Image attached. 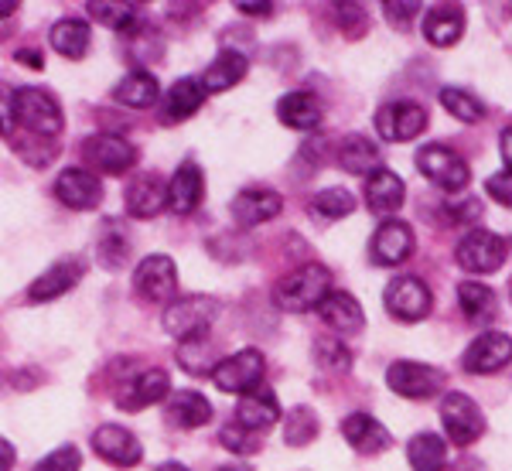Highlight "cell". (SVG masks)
Masks as SVG:
<instances>
[{"mask_svg": "<svg viewBox=\"0 0 512 471\" xmlns=\"http://www.w3.org/2000/svg\"><path fill=\"white\" fill-rule=\"evenodd\" d=\"M332 291V274L321 263H304V267L291 270L280 284L274 287V301L284 311H311L318 308V301Z\"/></svg>", "mask_w": 512, "mask_h": 471, "instance_id": "cell-1", "label": "cell"}, {"mask_svg": "<svg viewBox=\"0 0 512 471\" xmlns=\"http://www.w3.org/2000/svg\"><path fill=\"white\" fill-rule=\"evenodd\" d=\"M14 123H21L31 137L52 140L62 130V106L45 89H14Z\"/></svg>", "mask_w": 512, "mask_h": 471, "instance_id": "cell-2", "label": "cell"}, {"mask_svg": "<svg viewBox=\"0 0 512 471\" xmlns=\"http://www.w3.org/2000/svg\"><path fill=\"white\" fill-rule=\"evenodd\" d=\"M216 318H219L216 297L188 294L168 304V311H164V332L171 338H178V342H185V338H195V335H209Z\"/></svg>", "mask_w": 512, "mask_h": 471, "instance_id": "cell-3", "label": "cell"}, {"mask_svg": "<svg viewBox=\"0 0 512 471\" xmlns=\"http://www.w3.org/2000/svg\"><path fill=\"white\" fill-rule=\"evenodd\" d=\"M417 171L424 178H431L437 188H444L448 195L465 192L468 178H472L465 157H461L458 151H451L448 144H424V147H420V151H417Z\"/></svg>", "mask_w": 512, "mask_h": 471, "instance_id": "cell-4", "label": "cell"}, {"mask_svg": "<svg viewBox=\"0 0 512 471\" xmlns=\"http://www.w3.org/2000/svg\"><path fill=\"white\" fill-rule=\"evenodd\" d=\"M441 424H444L448 441L458 444V448H468V444H475L478 437L485 434L482 410H478V403L472 400V396H465V393H444Z\"/></svg>", "mask_w": 512, "mask_h": 471, "instance_id": "cell-5", "label": "cell"}, {"mask_svg": "<svg viewBox=\"0 0 512 471\" xmlns=\"http://www.w3.org/2000/svg\"><path fill=\"white\" fill-rule=\"evenodd\" d=\"M134 294L147 304H164L178 294V267L171 256L154 253L137 263L134 270Z\"/></svg>", "mask_w": 512, "mask_h": 471, "instance_id": "cell-6", "label": "cell"}, {"mask_svg": "<svg viewBox=\"0 0 512 471\" xmlns=\"http://www.w3.org/2000/svg\"><path fill=\"white\" fill-rule=\"evenodd\" d=\"M386 386L393 393L407 396V400H431L444 390V373L427 362H414V359H400L386 369Z\"/></svg>", "mask_w": 512, "mask_h": 471, "instance_id": "cell-7", "label": "cell"}, {"mask_svg": "<svg viewBox=\"0 0 512 471\" xmlns=\"http://www.w3.org/2000/svg\"><path fill=\"white\" fill-rule=\"evenodd\" d=\"M386 311L393 314L396 321H407V325H414V321H424L427 314H431V287L424 284L420 277H393L390 284H386Z\"/></svg>", "mask_w": 512, "mask_h": 471, "instance_id": "cell-8", "label": "cell"}, {"mask_svg": "<svg viewBox=\"0 0 512 471\" xmlns=\"http://www.w3.org/2000/svg\"><path fill=\"white\" fill-rule=\"evenodd\" d=\"M263 366H267V362H263V355L256 349L233 352L216 362L212 383H216L222 393H253L263 379Z\"/></svg>", "mask_w": 512, "mask_h": 471, "instance_id": "cell-9", "label": "cell"}, {"mask_svg": "<svg viewBox=\"0 0 512 471\" xmlns=\"http://www.w3.org/2000/svg\"><path fill=\"white\" fill-rule=\"evenodd\" d=\"M454 256L468 274H495L506 263V239L489 233V229H472L461 236Z\"/></svg>", "mask_w": 512, "mask_h": 471, "instance_id": "cell-10", "label": "cell"}, {"mask_svg": "<svg viewBox=\"0 0 512 471\" xmlns=\"http://www.w3.org/2000/svg\"><path fill=\"white\" fill-rule=\"evenodd\" d=\"M417 250V236L407 222L390 219L373 233V243H369V256H373L376 267H400L407 263Z\"/></svg>", "mask_w": 512, "mask_h": 471, "instance_id": "cell-11", "label": "cell"}, {"mask_svg": "<svg viewBox=\"0 0 512 471\" xmlns=\"http://www.w3.org/2000/svg\"><path fill=\"white\" fill-rule=\"evenodd\" d=\"M82 151H86V161L93 164L96 171H103V175H123V171H130L137 164L134 144L117 134L89 137L86 144H82Z\"/></svg>", "mask_w": 512, "mask_h": 471, "instance_id": "cell-12", "label": "cell"}, {"mask_svg": "<svg viewBox=\"0 0 512 471\" xmlns=\"http://www.w3.org/2000/svg\"><path fill=\"white\" fill-rule=\"evenodd\" d=\"M427 127V110L417 103H386L383 110H376V130L383 140L403 144L424 134Z\"/></svg>", "mask_w": 512, "mask_h": 471, "instance_id": "cell-13", "label": "cell"}, {"mask_svg": "<svg viewBox=\"0 0 512 471\" xmlns=\"http://www.w3.org/2000/svg\"><path fill=\"white\" fill-rule=\"evenodd\" d=\"M93 451L113 468H134V465H140V458H144L140 441L120 424H103V427H99V431L93 434Z\"/></svg>", "mask_w": 512, "mask_h": 471, "instance_id": "cell-14", "label": "cell"}, {"mask_svg": "<svg viewBox=\"0 0 512 471\" xmlns=\"http://www.w3.org/2000/svg\"><path fill=\"white\" fill-rule=\"evenodd\" d=\"M509 355H512V345H509L506 332H485L468 345L461 366H465V373H472V376L499 373V369L509 366Z\"/></svg>", "mask_w": 512, "mask_h": 471, "instance_id": "cell-15", "label": "cell"}, {"mask_svg": "<svg viewBox=\"0 0 512 471\" xmlns=\"http://www.w3.org/2000/svg\"><path fill=\"white\" fill-rule=\"evenodd\" d=\"M55 198L76 212H93L99 205V198H103V185H99V178L93 171L65 168L62 175L55 178Z\"/></svg>", "mask_w": 512, "mask_h": 471, "instance_id": "cell-16", "label": "cell"}, {"mask_svg": "<svg viewBox=\"0 0 512 471\" xmlns=\"http://www.w3.org/2000/svg\"><path fill=\"white\" fill-rule=\"evenodd\" d=\"M168 390H171V379L164 369H144V373L130 379L127 386H120L117 407L127 413H140V410L154 407V403H161L164 396H168Z\"/></svg>", "mask_w": 512, "mask_h": 471, "instance_id": "cell-17", "label": "cell"}, {"mask_svg": "<svg viewBox=\"0 0 512 471\" xmlns=\"http://www.w3.org/2000/svg\"><path fill=\"white\" fill-rule=\"evenodd\" d=\"M164 192H168V209L175 212V216H192L205 195L202 168H198L195 161L178 164V171L171 175L168 185H164Z\"/></svg>", "mask_w": 512, "mask_h": 471, "instance_id": "cell-18", "label": "cell"}, {"mask_svg": "<svg viewBox=\"0 0 512 471\" xmlns=\"http://www.w3.org/2000/svg\"><path fill=\"white\" fill-rule=\"evenodd\" d=\"M315 311H318V318L325 321V328H332L335 335H355V332H362V325H366L362 304L345 291H328L318 301Z\"/></svg>", "mask_w": 512, "mask_h": 471, "instance_id": "cell-19", "label": "cell"}, {"mask_svg": "<svg viewBox=\"0 0 512 471\" xmlns=\"http://www.w3.org/2000/svg\"><path fill=\"white\" fill-rule=\"evenodd\" d=\"M82 280V263L76 256H65V260L52 263V267L41 274L35 284L28 287V301L31 304H45V301H55V297L69 294Z\"/></svg>", "mask_w": 512, "mask_h": 471, "instance_id": "cell-20", "label": "cell"}, {"mask_svg": "<svg viewBox=\"0 0 512 471\" xmlns=\"http://www.w3.org/2000/svg\"><path fill=\"white\" fill-rule=\"evenodd\" d=\"M280 209H284V198L274 188H246V192L233 198V219L246 229L270 222L274 216H280Z\"/></svg>", "mask_w": 512, "mask_h": 471, "instance_id": "cell-21", "label": "cell"}, {"mask_svg": "<svg viewBox=\"0 0 512 471\" xmlns=\"http://www.w3.org/2000/svg\"><path fill=\"white\" fill-rule=\"evenodd\" d=\"M342 437L359 454H379L393 444L390 431H386L376 417H369V413H349V417L342 420Z\"/></svg>", "mask_w": 512, "mask_h": 471, "instance_id": "cell-22", "label": "cell"}, {"mask_svg": "<svg viewBox=\"0 0 512 471\" xmlns=\"http://www.w3.org/2000/svg\"><path fill=\"white\" fill-rule=\"evenodd\" d=\"M123 202L134 219H154L168 205V192H164V181L158 175H140L127 185Z\"/></svg>", "mask_w": 512, "mask_h": 471, "instance_id": "cell-23", "label": "cell"}, {"mask_svg": "<svg viewBox=\"0 0 512 471\" xmlns=\"http://www.w3.org/2000/svg\"><path fill=\"white\" fill-rule=\"evenodd\" d=\"M280 420V403L274 390H253L243 393V400L236 403V424L246 427V431H263V427L277 424Z\"/></svg>", "mask_w": 512, "mask_h": 471, "instance_id": "cell-24", "label": "cell"}, {"mask_svg": "<svg viewBox=\"0 0 512 471\" xmlns=\"http://www.w3.org/2000/svg\"><path fill=\"white\" fill-rule=\"evenodd\" d=\"M246 69H250V62H246V55L233 52V48H226V52H219L212 65L205 69V76L198 86L205 89V96L209 93H226V89L239 86V82L246 79Z\"/></svg>", "mask_w": 512, "mask_h": 471, "instance_id": "cell-25", "label": "cell"}, {"mask_svg": "<svg viewBox=\"0 0 512 471\" xmlns=\"http://www.w3.org/2000/svg\"><path fill=\"white\" fill-rule=\"evenodd\" d=\"M461 35H465V11L461 7L441 4L424 14V38L434 48H451L454 41H461Z\"/></svg>", "mask_w": 512, "mask_h": 471, "instance_id": "cell-26", "label": "cell"}, {"mask_svg": "<svg viewBox=\"0 0 512 471\" xmlns=\"http://www.w3.org/2000/svg\"><path fill=\"white\" fill-rule=\"evenodd\" d=\"M321 117H325V110L311 93H287L277 103V120L291 130H315Z\"/></svg>", "mask_w": 512, "mask_h": 471, "instance_id": "cell-27", "label": "cell"}, {"mask_svg": "<svg viewBox=\"0 0 512 471\" xmlns=\"http://www.w3.org/2000/svg\"><path fill=\"white\" fill-rule=\"evenodd\" d=\"M407 198V188L396 171L390 168H376L373 175H366V202L376 212H396Z\"/></svg>", "mask_w": 512, "mask_h": 471, "instance_id": "cell-28", "label": "cell"}, {"mask_svg": "<svg viewBox=\"0 0 512 471\" xmlns=\"http://www.w3.org/2000/svg\"><path fill=\"white\" fill-rule=\"evenodd\" d=\"M113 99L120 106H134V110H147L161 99V86L151 72H130L113 86Z\"/></svg>", "mask_w": 512, "mask_h": 471, "instance_id": "cell-29", "label": "cell"}, {"mask_svg": "<svg viewBox=\"0 0 512 471\" xmlns=\"http://www.w3.org/2000/svg\"><path fill=\"white\" fill-rule=\"evenodd\" d=\"M48 41H52V48L59 55H65V59H82V55L89 52V41H93V28L82 18H62L52 28Z\"/></svg>", "mask_w": 512, "mask_h": 471, "instance_id": "cell-30", "label": "cell"}, {"mask_svg": "<svg viewBox=\"0 0 512 471\" xmlns=\"http://www.w3.org/2000/svg\"><path fill=\"white\" fill-rule=\"evenodd\" d=\"M168 417L175 420L178 427H188V431H195V427H205L212 420V403L205 400L202 393H195V390L171 393Z\"/></svg>", "mask_w": 512, "mask_h": 471, "instance_id": "cell-31", "label": "cell"}, {"mask_svg": "<svg viewBox=\"0 0 512 471\" xmlns=\"http://www.w3.org/2000/svg\"><path fill=\"white\" fill-rule=\"evenodd\" d=\"M338 164H342L349 175H373L379 168V147L369 137L352 134L338 147Z\"/></svg>", "mask_w": 512, "mask_h": 471, "instance_id": "cell-32", "label": "cell"}, {"mask_svg": "<svg viewBox=\"0 0 512 471\" xmlns=\"http://www.w3.org/2000/svg\"><path fill=\"white\" fill-rule=\"evenodd\" d=\"M407 458H410V468H414V471H444V461H448V444H444L441 434L424 431V434L410 437Z\"/></svg>", "mask_w": 512, "mask_h": 471, "instance_id": "cell-33", "label": "cell"}, {"mask_svg": "<svg viewBox=\"0 0 512 471\" xmlns=\"http://www.w3.org/2000/svg\"><path fill=\"white\" fill-rule=\"evenodd\" d=\"M178 362H181V369L192 376H212V369H216V362H219L212 335L185 338V342L178 345Z\"/></svg>", "mask_w": 512, "mask_h": 471, "instance_id": "cell-34", "label": "cell"}, {"mask_svg": "<svg viewBox=\"0 0 512 471\" xmlns=\"http://www.w3.org/2000/svg\"><path fill=\"white\" fill-rule=\"evenodd\" d=\"M205 89L198 86V79H178L175 86L164 93V117L168 120H188L192 113L202 110Z\"/></svg>", "mask_w": 512, "mask_h": 471, "instance_id": "cell-35", "label": "cell"}, {"mask_svg": "<svg viewBox=\"0 0 512 471\" xmlns=\"http://www.w3.org/2000/svg\"><path fill=\"white\" fill-rule=\"evenodd\" d=\"M86 11L110 31H134L140 24V7L123 4V0H89Z\"/></svg>", "mask_w": 512, "mask_h": 471, "instance_id": "cell-36", "label": "cell"}, {"mask_svg": "<svg viewBox=\"0 0 512 471\" xmlns=\"http://www.w3.org/2000/svg\"><path fill=\"white\" fill-rule=\"evenodd\" d=\"M355 212V195L349 188H325L311 198V216L318 222H335V219H345Z\"/></svg>", "mask_w": 512, "mask_h": 471, "instance_id": "cell-37", "label": "cell"}, {"mask_svg": "<svg viewBox=\"0 0 512 471\" xmlns=\"http://www.w3.org/2000/svg\"><path fill=\"white\" fill-rule=\"evenodd\" d=\"M441 106L461 123H478V120H485V113H489L482 99H478L475 93H468V89H458V86L441 89Z\"/></svg>", "mask_w": 512, "mask_h": 471, "instance_id": "cell-38", "label": "cell"}, {"mask_svg": "<svg viewBox=\"0 0 512 471\" xmlns=\"http://www.w3.org/2000/svg\"><path fill=\"white\" fill-rule=\"evenodd\" d=\"M458 304H461V311H465L472 321L492 318L495 294L485 284H478V280H461V284H458Z\"/></svg>", "mask_w": 512, "mask_h": 471, "instance_id": "cell-39", "label": "cell"}, {"mask_svg": "<svg viewBox=\"0 0 512 471\" xmlns=\"http://www.w3.org/2000/svg\"><path fill=\"white\" fill-rule=\"evenodd\" d=\"M96 250H99V263H103V267H110V270L123 267V260H127V253H130V239L120 229V222H106Z\"/></svg>", "mask_w": 512, "mask_h": 471, "instance_id": "cell-40", "label": "cell"}, {"mask_svg": "<svg viewBox=\"0 0 512 471\" xmlns=\"http://www.w3.org/2000/svg\"><path fill=\"white\" fill-rule=\"evenodd\" d=\"M318 437V417L311 407H294L291 413L284 417V441L291 448H304Z\"/></svg>", "mask_w": 512, "mask_h": 471, "instance_id": "cell-41", "label": "cell"}, {"mask_svg": "<svg viewBox=\"0 0 512 471\" xmlns=\"http://www.w3.org/2000/svg\"><path fill=\"white\" fill-rule=\"evenodd\" d=\"M315 362L332 369V373H345V369H352V352L338 338H321V342H315Z\"/></svg>", "mask_w": 512, "mask_h": 471, "instance_id": "cell-42", "label": "cell"}, {"mask_svg": "<svg viewBox=\"0 0 512 471\" xmlns=\"http://www.w3.org/2000/svg\"><path fill=\"white\" fill-rule=\"evenodd\" d=\"M219 444H222L226 451H233V454H253L256 448H260L256 434H253V431H246V427H239L236 420H233V424H222Z\"/></svg>", "mask_w": 512, "mask_h": 471, "instance_id": "cell-43", "label": "cell"}, {"mask_svg": "<svg viewBox=\"0 0 512 471\" xmlns=\"http://www.w3.org/2000/svg\"><path fill=\"white\" fill-rule=\"evenodd\" d=\"M441 212L451 226H472V222L482 219V205H478V198H451V202L441 205Z\"/></svg>", "mask_w": 512, "mask_h": 471, "instance_id": "cell-44", "label": "cell"}, {"mask_svg": "<svg viewBox=\"0 0 512 471\" xmlns=\"http://www.w3.org/2000/svg\"><path fill=\"white\" fill-rule=\"evenodd\" d=\"M79 468H82V454L76 444H62L59 451H52L35 465V471H79Z\"/></svg>", "mask_w": 512, "mask_h": 471, "instance_id": "cell-45", "label": "cell"}, {"mask_svg": "<svg viewBox=\"0 0 512 471\" xmlns=\"http://www.w3.org/2000/svg\"><path fill=\"white\" fill-rule=\"evenodd\" d=\"M335 11H338V24H342L345 35L359 38L362 31H366V11H362L359 4H338Z\"/></svg>", "mask_w": 512, "mask_h": 471, "instance_id": "cell-46", "label": "cell"}, {"mask_svg": "<svg viewBox=\"0 0 512 471\" xmlns=\"http://www.w3.org/2000/svg\"><path fill=\"white\" fill-rule=\"evenodd\" d=\"M14 134V89L0 82V137Z\"/></svg>", "mask_w": 512, "mask_h": 471, "instance_id": "cell-47", "label": "cell"}, {"mask_svg": "<svg viewBox=\"0 0 512 471\" xmlns=\"http://www.w3.org/2000/svg\"><path fill=\"white\" fill-rule=\"evenodd\" d=\"M386 18H390V24H396V28H410V21H414V14L420 11V4H396V0H386L383 4Z\"/></svg>", "mask_w": 512, "mask_h": 471, "instance_id": "cell-48", "label": "cell"}, {"mask_svg": "<svg viewBox=\"0 0 512 471\" xmlns=\"http://www.w3.org/2000/svg\"><path fill=\"white\" fill-rule=\"evenodd\" d=\"M509 181H512V175H509L506 168H502L499 175H492V178H489V185H485V188H489V195H492L499 205H509V202H512V195H509Z\"/></svg>", "mask_w": 512, "mask_h": 471, "instance_id": "cell-49", "label": "cell"}, {"mask_svg": "<svg viewBox=\"0 0 512 471\" xmlns=\"http://www.w3.org/2000/svg\"><path fill=\"white\" fill-rule=\"evenodd\" d=\"M236 11L239 14H250V18H267V14H274V4H236Z\"/></svg>", "mask_w": 512, "mask_h": 471, "instance_id": "cell-50", "label": "cell"}, {"mask_svg": "<svg viewBox=\"0 0 512 471\" xmlns=\"http://www.w3.org/2000/svg\"><path fill=\"white\" fill-rule=\"evenodd\" d=\"M14 468V444L7 437H0V471H11Z\"/></svg>", "mask_w": 512, "mask_h": 471, "instance_id": "cell-51", "label": "cell"}, {"mask_svg": "<svg viewBox=\"0 0 512 471\" xmlns=\"http://www.w3.org/2000/svg\"><path fill=\"white\" fill-rule=\"evenodd\" d=\"M18 62H21V65L28 62L31 69H41V55H38V52H31V48H28V52L21 48V52H18Z\"/></svg>", "mask_w": 512, "mask_h": 471, "instance_id": "cell-52", "label": "cell"}, {"mask_svg": "<svg viewBox=\"0 0 512 471\" xmlns=\"http://www.w3.org/2000/svg\"><path fill=\"white\" fill-rule=\"evenodd\" d=\"M509 130H502V137H499V144H502V168L509 171V161H512V154H509Z\"/></svg>", "mask_w": 512, "mask_h": 471, "instance_id": "cell-53", "label": "cell"}, {"mask_svg": "<svg viewBox=\"0 0 512 471\" xmlns=\"http://www.w3.org/2000/svg\"><path fill=\"white\" fill-rule=\"evenodd\" d=\"M18 11V0H0V18H11Z\"/></svg>", "mask_w": 512, "mask_h": 471, "instance_id": "cell-54", "label": "cell"}, {"mask_svg": "<svg viewBox=\"0 0 512 471\" xmlns=\"http://www.w3.org/2000/svg\"><path fill=\"white\" fill-rule=\"evenodd\" d=\"M158 471H188L185 465H178V461H168V465H161Z\"/></svg>", "mask_w": 512, "mask_h": 471, "instance_id": "cell-55", "label": "cell"}, {"mask_svg": "<svg viewBox=\"0 0 512 471\" xmlns=\"http://www.w3.org/2000/svg\"><path fill=\"white\" fill-rule=\"evenodd\" d=\"M219 471H250V468H243V465H222Z\"/></svg>", "mask_w": 512, "mask_h": 471, "instance_id": "cell-56", "label": "cell"}]
</instances>
